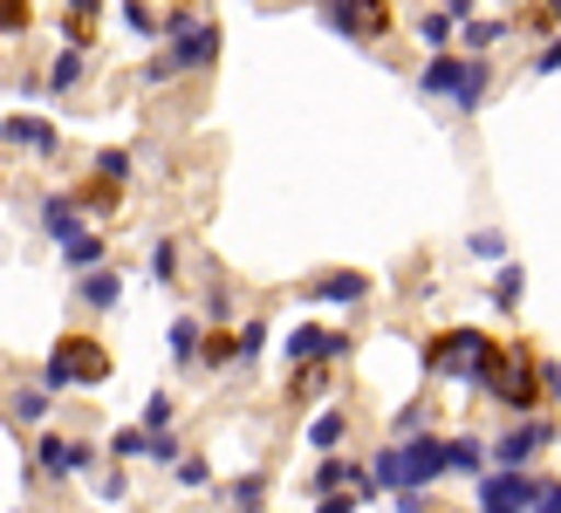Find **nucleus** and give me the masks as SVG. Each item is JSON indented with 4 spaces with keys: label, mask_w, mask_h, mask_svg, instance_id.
Segmentation results:
<instances>
[{
    "label": "nucleus",
    "mask_w": 561,
    "mask_h": 513,
    "mask_svg": "<svg viewBox=\"0 0 561 513\" xmlns=\"http://www.w3.org/2000/svg\"><path fill=\"white\" fill-rule=\"evenodd\" d=\"M329 21L350 27V35H363V42H377L390 27V8H383V0H329Z\"/></svg>",
    "instance_id": "nucleus-1"
},
{
    "label": "nucleus",
    "mask_w": 561,
    "mask_h": 513,
    "mask_svg": "<svg viewBox=\"0 0 561 513\" xmlns=\"http://www.w3.org/2000/svg\"><path fill=\"white\" fill-rule=\"evenodd\" d=\"M110 369V356L96 350V342H62V377H76V384H96Z\"/></svg>",
    "instance_id": "nucleus-2"
},
{
    "label": "nucleus",
    "mask_w": 561,
    "mask_h": 513,
    "mask_svg": "<svg viewBox=\"0 0 561 513\" xmlns=\"http://www.w3.org/2000/svg\"><path fill=\"white\" fill-rule=\"evenodd\" d=\"M527 500H535L527 479H486V513H520Z\"/></svg>",
    "instance_id": "nucleus-3"
},
{
    "label": "nucleus",
    "mask_w": 561,
    "mask_h": 513,
    "mask_svg": "<svg viewBox=\"0 0 561 513\" xmlns=\"http://www.w3.org/2000/svg\"><path fill=\"white\" fill-rule=\"evenodd\" d=\"M8 27H27V0H8Z\"/></svg>",
    "instance_id": "nucleus-4"
},
{
    "label": "nucleus",
    "mask_w": 561,
    "mask_h": 513,
    "mask_svg": "<svg viewBox=\"0 0 561 513\" xmlns=\"http://www.w3.org/2000/svg\"><path fill=\"white\" fill-rule=\"evenodd\" d=\"M554 14H561V0H554Z\"/></svg>",
    "instance_id": "nucleus-5"
}]
</instances>
